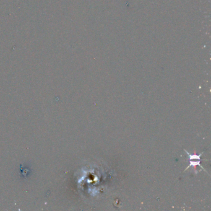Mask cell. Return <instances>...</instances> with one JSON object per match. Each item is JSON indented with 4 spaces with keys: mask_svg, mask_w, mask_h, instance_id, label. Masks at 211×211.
Returning <instances> with one entry per match:
<instances>
[{
    "mask_svg": "<svg viewBox=\"0 0 211 211\" xmlns=\"http://www.w3.org/2000/svg\"><path fill=\"white\" fill-rule=\"evenodd\" d=\"M20 175H21V178H24V179H26L27 178H29L30 175V173H31V170H30V168L29 167V166H24V167H20Z\"/></svg>",
    "mask_w": 211,
    "mask_h": 211,
    "instance_id": "obj_1",
    "label": "cell"
},
{
    "mask_svg": "<svg viewBox=\"0 0 211 211\" xmlns=\"http://www.w3.org/2000/svg\"><path fill=\"white\" fill-rule=\"evenodd\" d=\"M189 162H190V164H189V165L188 166V167L186 169H185L184 170V171H186L187 170H188L189 167H191V166H192V167H194V166H197V165H198V166H199V167H201L202 168V170H204V171H206V170L205 169H204V167H202V166L201 165V163H200V162H201V160H198V161H196V162H193V161H191V160H190V161H189Z\"/></svg>",
    "mask_w": 211,
    "mask_h": 211,
    "instance_id": "obj_2",
    "label": "cell"
}]
</instances>
